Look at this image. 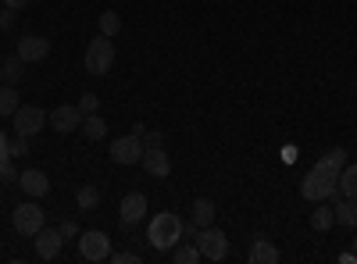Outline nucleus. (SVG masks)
<instances>
[{
  "instance_id": "nucleus-1",
  "label": "nucleus",
  "mask_w": 357,
  "mask_h": 264,
  "mask_svg": "<svg viewBox=\"0 0 357 264\" xmlns=\"http://www.w3.org/2000/svg\"><path fill=\"white\" fill-rule=\"evenodd\" d=\"M301 196L318 203V200H336L340 196V168H329V164H314L307 175H304V183H301Z\"/></svg>"
},
{
  "instance_id": "nucleus-2",
  "label": "nucleus",
  "mask_w": 357,
  "mask_h": 264,
  "mask_svg": "<svg viewBox=\"0 0 357 264\" xmlns=\"http://www.w3.org/2000/svg\"><path fill=\"white\" fill-rule=\"evenodd\" d=\"M146 240L154 250H175L183 243V218L175 211H158L151 218V228H146Z\"/></svg>"
},
{
  "instance_id": "nucleus-3",
  "label": "nucleus",
  "mask_w": 357,
  "mask_h": 264,
  "mask_svg": "<svg viewBox=\"0 0 357 264\" xmlns=\"http://www.w3.org/2000/svg\"><path fill=\"white\" fill-rule=\"evenodd\" d=\"M111 65H114V43H111V36H97V40H89L86 57H82V68H86L89 75H107V72H111Z\"/></svg>"
},
{
  "instance_id": "nucleus-4",
  "label": "nucleus",
  "mask_w": 357,
  "mask_h": 264,
  "mask_svg": "<svg viewBox=\"0 0 357 264\" xmlns=\"http://www.w3.org/2000/svg\"><path fill=\"white\" fill-rule=\"evenodd\" d=\"M197 250H200V257L204 261H225L229 257V236L222 228H215V225H204L200 232H197Z\"/></svg>"
},
{
  "instance_id": "nucleus-5",
  "label": "nucleus",
  "mask_w": 357,
  "mask_h": 264,
  "mask_svg": "<svg viewBox=\"0 0 357 264\" xmlns=\"http://www.w3.org/2000/svg\"><path fill=\"white\" fill-rule=\"evenodd\" d=\"M15 232H18V236H29V240H33L36 236V232L47 225V215H43V208H40V203L36 200H29V203H18V208H15Z\"/></svg>"
},
{
  "instance_id": "nucleus-6",
  "label": "nucleus",
  "mask_w": 357,
  "mask_h": 264,
  "mask_svg": "<svg viewBox=\"0 0 357 264\" xmlns=\"http://www.w3.org/2000/svg\"><path fill=\"white\" fill-rule=\"evenodd\" d=\"M11 125L18 136H36L47 129V111L36 104H18V111L11 114Z\"/></svg>"
},
{
  "instance_id": "nucleus-7",
  "label": "nucleus",
  "mask_w": 357,
  "mask_h": 264,
  "mask_svg": "<svg viewBox=\"0 0 357 264\" xmlns=\"http://www.w3.org/2000/svg\"><path fill=\"white\" fill-rule=\"evenodd\" d=\"M47 125H50L54 132H61V136L82 129V111H79V104H57L54 111H47Z\"/></svg>"
},
{
  "instance_id": "nucleus-8",
  "label": "nucleus",
  "mask_w": 357,
  "mask_h": 264,
  "mask_svg": "<svg viewBox=\"0 0 357 264\" xmlns=\"http://www.w3.org/2000/svg\"><path fill=\"white\" fill-rule=\"evenodd\" d=\"M143 136H136V132H129V136H122V139H114L111 143V161L114 164H139L143 161Z\"/></svg>"
},
{
  "instance_id": "nucleus-9",
  "label": "nucleus",
  "mask_w": 357,
  "mask_h": 264,
  "mask_svg": "<svg viewBox=\"0 0 357 264\" xmlns=\"http://www.w3.org/2000/svg\"><path fill=\"white\" fill-rule=\"evenodd\" d=\"M79 254H82V261H107V254H111L107 232H100V228L79 232Z\"/></svg>"
},
{
  "instance_id": "nucleus-10",
  "label": "nucleus",
  "mask_w": 357,
  "mask_h": 264,
  "mask_svg": "<svg viewBox=\"0 0 357 264\" xmlns=\"http://www.w3.org/2000/svg\"><path fill=\"white\" fill-rule=\"evenodd\" d=\"M25 65H40V61H47L50 57V40L47 36H36V33H25L22 40H18V50H15Z\"/></svg>"
},
{
  "instance_id": "nucleus-11",
  "label": "nucleus",
  "mask_w": 357,
  "mask_h": 264,
  "mask_svg": "<svg viewBox=\"0 0 357 264\" xmlns=\"http://www.w3.org/2000/svg\"><path fill=\"white\" fill-rule=\"evenodd\" d=\"M33 243H36V257L40 261H54L57 254H61V247H65V236H61V228H40L36 236H33Z\"/></svg>"
},
{
  "instance_id": "nucleus-12",
  "label": "nucleus",
  "mask_w": 357,
  "mask_h": 264,
  "mask_svg": "<svg viewBox=\"0 0 357 264\" xmlns=\"http://www.w3.org/2000/svg\"><path fill=\"white\" fill-rule=\"evenodd\" d=\"M18 186H22V193H25L29 200H40V196L50 193V179H47V171H40V168L22 171V175H18Z\"/></svg>"
},
{
  "instance_id": "nucleus-13",
  "label": "nucleus",
  "mask_w": 357,
  "mask_h": 264,
  "mask_svg": "<svg viewBox=\"0 0 357 264\" xmlns=\"http://www.w3.org/2000/svg\"><path fill=\"white\" fill-rule=\"evenodd\" d=\"M139 164H143L146 175H154V179H165V175H172V157L165 154V146H146Z\"/></svg>"
},
{
  "instance_id": "nucleus-14",
  "label": "nucleus",
  "mask_w": 357,
  "mask_h": 264,
  "mask_svg": "<svg viewBox=\"0 0 357 264\" xmlns=\"http://www.w3.org/2000/svg\"><path fill=\"white\" fill-rule=\"evenodd\" d=\"M143 215H146V196H143V193H129V196H122V208H118V222H122V225H136V222H143Z\"/></svg>"
},
{
  "instance_id": "nucleus-15",
  "label": "nucleus",
  "mask_w": 357,
  "mask_h": 264,
  "mask_svg": "<svg viewBox=\"0 0 357 264\" xmlns=\"http://www.w3.org/2000/svg\"><path fill=\"white\" fill-rule=\"evenodd\" d=\"M333 218H336V225L357 228V200H350V196H336V208H333Z\"/></svg>"
},
{
  "instance_id": "nucleus-16",
  "label": "nucleus",
  "mask_w": 357,
  "mask_h": 264,
  "mask_svg": "<svg viewBox=\"0 0 357 264\" xmlns=\"http://www.w3.org/2000/svg\"><path fill=\"white\" fill-rule=\"evenodd\" d=\"M279 257H282V254H279L272 243H268L264 236L254 240V247H250V264H275Z\"/></svg>"
},
{
  "instance_id": "nucleus-17",
  "label": "nucleus",
  "mask_w": 357,
  "mask_h": 264,
  "mask_svg": "<svg viewBox=\"0 0 357 264\" xmlns=\"http://www.w3.org/2000/svg\"><path fill=\"white\" fill-rule=\"evenodd\" d=\"M25 75V61L18 54H11V57H4L0 61V82H8V86H18V79Z\"/></svg>"
},
{
  "instance_id": "nucleus-18",
  "label": "nucleus",
  "mask_w": 357,
  "mask_h": 264,
  "mask_svg": "<svg viewBox=\"0 0 357 264\" xmlns=\"http://www.w3.org/2000/svg\"><path fill=\"white\" fill-rule=\"evenodd\" d=\"M82 136H86L89 143L104 139V136H107V122L100 118V114H82Z\"/></svg>"
},
{
  "instance_id": "nucleus-19",
  "label": "nucleus",
  "mask_w": 357,
  "mask_h": 264,
  "mask_svg": "<svg viewBox=\"0 0 357 264\" xmlns=\"http://www.w3.org/2000/svg\"><path fill=\"white\" fill-rule=\"evenodd\" d=\"M190 218H193L200 228H204V225H215V203H211V200H204V196H200V200H193Z\"/></svg>"
},
{
  "instance_id": "nucleus-20",
  "label": "nucleus",
  "mask_w": 357,
  "mask_h": 264,
  "mask_svg": "<svg viewBox=\"0 0 357 264\" xmlns=\"http://www.w3.org/2000/svg\"><path fill=\"white\" fill-rule=\"evenodd\" d=\"M18 90L15 86H8V82H0V118H11V114L18 111Z\"/></svg>"
},
{
  "instance_id": "nucleus-21",
  "label": "nucleus",
  "mask_w": 357,
  "mask_h": 264,
  "mask_svg": "<svg viewBox=\"0 0 357 264\" xmlns=\"http://www.w3.org/2000/svg\"><path fill=\"white\" fill-rule=\"evenodd\" d=\"M340 196H350V200H357V164H343V171H340Z\"/></svg>"
},
{
  "instance_id": "nucleus-22",
  "label": "nucleus",
  "mask_w": 357,
  "mask_h": 264,
  "mask_svg": "<svg viewBox=\"0 0 357 264\" xmlns=\"http://www.w3.org/2000/svg\"><path fill=\"white\" fill-rule=\"evenodd\" d=\"M333 225H336L333 208H325V200H318V208L311 211V228H314V232H329Z\"/></svg>"
},
{
  "instance_id": "nucleus-23",
  "label": "nucleus",
  "mask_w": 357,
  "mask_h": 264,
  "mask_svg": "<svg viewBox=\"0 0 357 264\" xmlns=\"http://www.w3.org/2000/svg\"><path fill=\"white\" fill-rule=\"evenodd\" d=\"M75 203H79V211H93L97 203H100V189H97V186H79Z\"/></svg>"
},
{
  "instance_id": "nucleus-24",
  "label": "nucleus",
  "mask_w": 357,
  "mask_h": 264,
  "mask_svg": "<svg viewBox=\"0 0 357 264\" xmlns=\"http://www.w3.org/2000/svg\"><path fill=\"white\" fill-rule=\"evenodd\" d=\"M197 261H204V257H200V250H197L193 240H183V243L175 247V264H197Z\"/></svg>"
},
{
  "instance_id": "nucleus-25",
  "label": "nucleus",
  "mask_w": 357,
  "mask_h": 264,
  "mask_svg": "<svg viewBox=\"0 0 357 264\" xmlns=\"http://www.w3.org/2000/svg\"><path fill=\"white\" fill-rule=\"evenodd\" d=\"M118 33H122V18H118V11H104L100 15V36H118Z\"/></svg>"
},
{
  "instance_id": "nucleus-26",
  "label": "nucleus",
  "mask_w": 357,
  "mask_h": 264,
  "mask_svg": "<svg viewBox=\"0 0 357 264\" xmlns=\"http://www.w3.org/2000/svg\"><path fill=\"white\" fill-rule=\"evenodd\" d=\"M318 161H321V164H329V168H340V171H343V164H347V150H343V146H333V150H325Z\"/></svg>"
},
{
  "instance_id": "nucleus-27",
  "label": "nucleus",
  "mask_w": 357,
  "mask_h": 264,
  "mask_svg": "<svg viewBox=\"0 0 357 264\" xmlns=\"http://www.w3.org/2000/svg\"><path fill=\"white\" fill-rule=\"evenodd\" d=\"M18 175H22V171L11 164V157H8V161H0V183H4V186H11V183L18 186Z\"/></svg>"
},
{
  "instance_id": "nucleus-28",
  "label": "nucleus",
  "mask_w": 357,
  "mask_h": 264,
  "mask_svg": "<svg viewBox=\"0 0 357 264\" xmlns=\"http://www.w3.org/2000/svg\"><path fill=\"white\" fill-rule=\"evenodd\" d=\"M97 107H100V97H93V93H82L79 97V111L82 114H97Z\"/></svg>"
},
{
  "instance_id": "nucleus-29",
  "label": "nucleus",
  "mask_w": 357,
  "mask_h": 264,
  "mask_svg": "<svg viewBox=\"0 0 357 264\" xmlns=\"http://www.w3.org/2000/svg\"><path fill=\"white\" fill-rule=\"evenodd\" d=\"M29 154V136H18L15 132V139H11V157H25Z\"/></svg>"
},
{
  "instance_id": "nucleus-30",
  "label": "nucleus",
  "mask_w": 357,
  "mask_h": 264,
  "mask_svg": "<svg viewBox=\"0 0 357 264\" xmlns=\"http://www.w3.org/2000/svg\"><path fill=\"white\" fill-rule=\"evenodd\" d=\"M107 261H114V264H139V254L122 250V254H107Z\"/></svg>"
},
{
  "instance_id": "nucleus-31",
  "label": "nucleus",
  "mask_w": 357,
  "mask_h": 264,
  "mask_svg": "<svg viewBox=\"0 0 357 264\" xmlns=\"http://www.w3.org/2000/svg\"><path fill=\"white\" fill-rule=\"evenodd\" d=\"M79 232H82V228H79V222H72V218H65V222H61V236H65V240H79Z\"/></svg>"
},
{
  "instance_id": "nucleus-32",
  "label": "nucleus",
  "mask_w": 357,
  "mask_h": 264,
  "mask_svg": "<svg viewBox=\"0 0 357 264\" xmlns=\"http://www.w3.org/2000/svg\"><path fill=\"white\" fill-rule=\"evenodd\" d=\"M143 146H165V136L161 132H143Z\"/></svg>"
},
{
  "instance_id": "nucleus-33",
  "label": "nucleus",
  "mask_w": 357,
  "mask_h": 264,
  "mask_svg": "<svg viewBox=\"0 0 357 264\" xmlns=\"http://www.w3.org/2000/svg\"><path fill=\"white\" fill-rule=\"evenodd\" d=\"M11 157V139H8V132H0V161H8Z\"/></svg>"
},
{
  "instance_id": "nucleus-34",
  "label": "nucleus",
  "mask_w": 357,
  "mask_h": 264,
  "mask_svg": "<svg viewBox=\"0 0 357 264\" xmlns=\"http://www.w3.org/2000/svg\"><path fill=\"white\" fill-rule=\"evenodd\" d=\"M0 29H15V11H11V8L0 11Z\"/></svg>"
},
{
  "instance_id": "nucleus-35",
  "label": "nucleus",
  "mask_w": 357,
  "mask_h": 264,
  "mask_svg": "<svg viewBox=\"0 0 357 264\" xmlns=\"http://www.w3.org/2000/svg\"><path fill=\"white\" fill-rule=\"evenodd\" d=\"M282 161H286V164L296 161V146H282Z\"/></svg>"
},
{
  "instance_id": "nucleus-36",
  "label": "nucleus",
  "mask_w": 357,
  "mask_h": 264,
  "mask_svg": "<svg viewBox=\"0 0 357 264\" xmlns=\"http://www.w3.org/2000/svg\"><path fill=\"white\" fill-rule=\"evenodd\" d=\"M29 4V0H4V8H11V11H22Z\"/></svg>"
},
{
  "instance_id": "nucleus-37",
  "label": "nucleus",
  "mask_w": 357,
  "mask_h": 264,
  "mask_svg": "<svg viewBox=\"0 0 357 264\" xmlns=\"http://www.w3.org/2000/svg\"><path fill=\"white\" fill-rule=\"evenodd\" d=\"M354 254H357V240H354Z\"/></svg>"
}]
</instances>
